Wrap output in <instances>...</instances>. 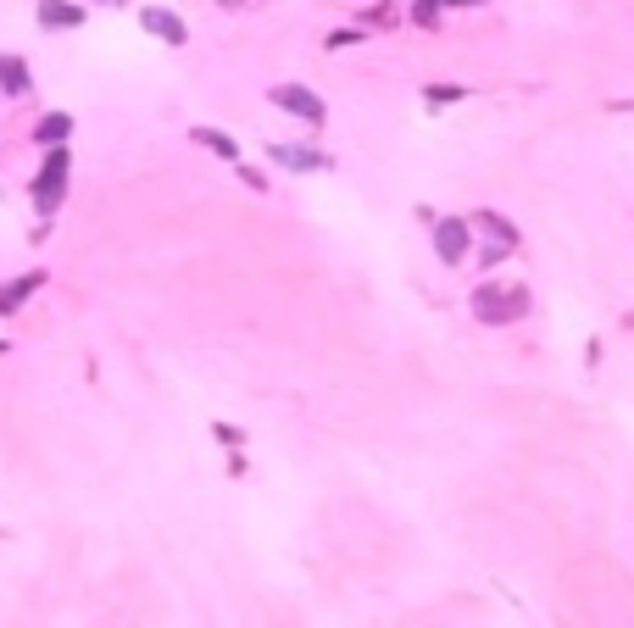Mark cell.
Returning a JSON list of instances; mask_svg holds the SVG:
<instances>
[{
  "mask_svg": "<svg viewBox=\"0 0 634 628\" xmlns=\"http://www.w3.org/2000/svg\"><path fill=\"white\" fill-rule=\"evenodd\" d=\"M67 173H73V156H67V145H51L40 178H33V206H40V217H51V212L61 206V195H67Z\"/></svg>",
  "mask_w": 634,
  "mask_h": 628,
  "instance_id": "cell-1",
  "label": "cell"
},
{
  "mask_svg": "<svg viewBox=\"0 0 634 628\" xmlns=\"http://www.w3.org/2000/svg\"><path fill=\"white\" fill-rule=\"evenodd\" d=\"M523 312H528V289H495V284H484V289L473 295V317L490 323V328L518 323Z\"/></svg>",
  "mask_w": 634,
  "mask_h": 628,
  "instance_id": "cell-2",
  "label": "cell"
},
{
  "mask_svg": "<svg viewBox=\"0 0 634 628\" xmlns=\"http://www.w3.org/2000/svg\"><path fill=\"white\" fill-rule=\"evenodd\" d=\"M434 256L446 261V268H462L467 250H473V223L467 217H434Z\"/></svg>",
  "mask_w": 634,
  "mask_h": 628,
  "instance_id": "cell-3",
  "label": "cell"
},
{
  "mask_svg": "<svg viewBox=\"0 0 634 628\" xmlns=\"http://www.w3.org/2000/svg\"><path fill=\"white\" fill-rule=\"evenodd\" d=\"M267 101H273V106H284L289 117H300L307 128H323V123H328L323 95H312L307 84H273V89H267Z\"/></svg>",
  "mask_w": 634,
  "mask_h": 628,
  "instance_id": "cell-4",
  "label": "cell"
},
{
  "mask_svg": "<svg viewBox=\"0 0 634 628\" xmlns=\"http://www.w3.org/2000/svg\"><path fill=\"white\" fill-rule=\"evenodd\" d=\"M267 156H273V168H289V173H328L334 168V161L312 145H273Z\"/></svg>",
  "mask_w": 634,
  "mask_h": 628,
  "instance_id": "cell-5",
  "label": "cell"
},
{
  "mask_svg": "<svg viewBox=\"0 0 634 628\" xmlns=\"http://www.w3.org/2000/svg\"><path fill=\"white\" fill-rule=\"evenodd\" d=\"M140 23H145V34H156L161 45H189L184 17H179V12H167V6H145V12H140Z\"/></svg>",
  "mask_w": 634,
  "mask_h": 628,
  "instance_id": "cell-6",
  "label": "cell"
},
{
  "mask_svg": "<svg viewBox=\"0 0 634 628\" xmlns=\"http://www.w3.org/2000/svg\"><path fill=\"white\" fill-rule=\"evenodd\" d=\"M40 284H45V273H23V278H12V284H0V317L23 312V301H28Z\"/></svg>",
  "mask_w": 634,
  "mask_h": 628,
  "instance_id": "cell-7",
  "label": "cell"
},
{
  "mask_svg": "<svg viewBox=\"0 0 634 628\" xmlns=\"http://www.w3.org/2000/svg\"><path fill=\"white\" fill-rule=\"evenodd\" d=\"M33 89V73L23 56H0V95H28Z\"/></svg>",
  "mask_w": 634,
  "mask_h": 628,
  "instance_id": "cell-8",
  "label": "cell"
},
{
  "mask_svg": "<svg viewBox=\"0 0 634 628\" xmlns=\"http://www.w3.org/2000/svg\"><path fill=\"white\" fill-rule=\"evenodd\" d=\"M84 23V6L73 0H40V28H78Z\"/></svg>",
  "mask_w": 634,
  "mask_h": 628,
  "instance_id": "cell-9",
  "label": "cell"
},
{
  "mask_svg": "<svg viewBox=\"0 0 634 628\" xmlns=\"http://www.w3.org/2000/svg\"><path fill=\"white\" fill-rule=\"evenodd\" d=\"M467 223H473V228H479V234H490L495 245H518V228H512L507 217H501V212H473V217H467Z\"/></svg>",
  "mask_w": 634,
  "mask_h": 628,
  "instance_id": "cell-10",
  "label": "cell"
},
{
  "mask_svg": "<svg viewBox=\"0 0 634 628\" xmlns=\"http://www.w3.org/2000/svg\"><path fill=\"white\" fill-rule=\"evenodd\" d=\"M189 140H195V145H207V150H212V156H223V161H240V145H234L223 128H189Z\"/></svg>",
  "mask_w": 634,
  "mask_h": 628,
  "instance_id": "cell-11",
  "label": "cell"
},
{
  "mask_svg": "<svg viewBox=\"0 0 634 628\" xmlns=\"http://www.w3.org/2000/svg\"><path fill=\"white\" fill-rule=\"evenodd\" d=\"M67 134H73V117H67V112L40 117V145H67Z\"/></svg>",
  "mask_w": 634,
  "mask_h": 628,
  "instance_id": "cell-12",
  "label": "cell"
},
{
  "mask_svg": "<svg viewBox=\"0 0 634 628\" xmlns=\"http://www.w3.org/2000/svg\"><path fill=\"white\" fill-rule=\"evenodd\" d=\"M423 101L428 106H456V101H467V84H423Z\"/></svg>",
  "mask_w": 634,
  "mask_h": 628,
  "instance_id": "cell-13",
  "label": "cell"
},
{
  "mask_svg": "<svg viewBox=\"0 0 634 628\" xmlns=\"http://www.w3.org/2000/svg\"><path fill=\"white\" fill-rule=\"evenodd\" d=\"M440 0H412V17H418V28H440Z\"/></svg>",
  "mask_w": 634,
  "mask_h": 628,
  "instance_id": "cell-14",
  "label": "cell"
},
{
  "mask_svg": "<svg viewBox=\"0 0 634 628\" xmlns=\"http://www.w3.org/2000/svg\"><path fill=\"white\" fill-rule=\"evenodd\" d=\"M362 40H367L362 28H334V34H328L323 45H328V50H345V45H362Z\"/></svg>",
  "mask_w": 634,
  "mask_h": 628,
  "instance_id": "cell-15",
  "label": "cell"
},
{
  "mask_svg": "<svg viewBox=\"0 0 634 628\" xmlns=\"http://www.w3.org/2000/svg\"><path fill=\"white\" fill-rule=\"evenodd\" d=\"M512 250H518V245H495V240H490V245L479 250V268H501V261H507Z\"/></svg>",
  "mask_w": 634,
  "mask_h": 628,
  "instance_id": "cell-16",
  "label": "cell"
},
{
  "mask_svg": "<svg viewBox=\"0 0 634 628\" xmlns=\"http://www.w3.org/2000/svg\"><path fill=\"white\" fill-rule=\"evenodd\" d=\"M212 434H217V440H223L228 451H240V445H245V434H240V428H234V423H217V428H212Z\"/></svg>",
  "mask_w": 634,
  "mask_h": 628,
  "instance_id": "cell-17",
  "label": "cell"
},
{
  "mask_svg": "<svg viewBox=\"0 0 634 628\" xmlns=\"http://www.w3.org/2000/svg\"><path fill=\"white\" fill-rule=\"evenodd\" d=\"M234 168H240V178H245V184H251V189H267V178H262V173H256V168H245V161H234Z\"/></svg>",
  "mask_w": 634,
  "mask_h": 628,
  "instance_id": "cell-18",
  "label": "cell"
},
{
  "mask_svg": "<svg viewBox=\"0 0 634 628\" xmlns=\"http://www.w3.org/2000/svg\"><path fill=\"white\" fill-rule=\"evenodd\" d=\"M440 6H484V0H440Z\"/></svg>",
  "mask_w": 634,
  "mask_h": 628,
  "instance_id": "cell-19",
  "label": "cell"
},
{
  "mask_svg": "<svg viewBox=\"0 0 634 628\" xmlns=\"http://www.w3.org/2000/svg\"><path fill=\"white\" fill-rule=\"evenodd\" d=\"M223 6H245V0H223Z\"/></svg>",
  "mask_w": 634,
  "mask_h": 628,
  "instance_id": "cell-20",
  "label": "cell"
}]
</instances>
